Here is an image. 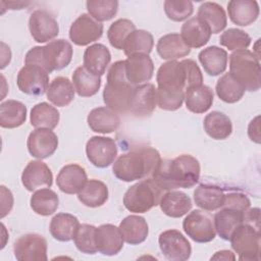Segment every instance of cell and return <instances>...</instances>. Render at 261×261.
Instances as JSON below:
<instances>
[{
	"label": "cell",
	"instance_id": "cell-1",
	"mask_svg": "<svg viewBox=\"0 0 261 261\" xmlns=\"http://www.w3.org/2000/svg\"><path fill=\"white\" fill-rule=\"evenodd\" d=\"M157 105L160 109L175 111L185 101V92L189 87L185 61L170 60L160 65L156 74Z\"/></svg>",
	"mask_w": 261,
	"mask_h": 261
},
{
	"label": "cell",
	"instance_id": "cell-2",
	"mask_svg": "<svg viewBox=\"0 0 261 261\" xmlns=\"http://www.w3.org/2000/svg\"><path fill=\"white\" fill-rule=\"evenodd\" d=\"M200 172L198 159L192 155L182 154L171 160H161L151 177L167 192L179 188H193L199 181Z\"/></svg>",
	"mask_w": 261,
	"mask_h": 261
},
{
	"label": "cell",
	"instance_id": "cell-3",
	"mask_svg": "<svg viewBox=\"0 0 261 261\" xmlns=\"http://www.w3.org/2000/svg\"><path fill=\"white\" fill-rule=\"evenodd\" d=\"M159 152L152 147H143L121 154L112 165L118 179L130 182L152 176L161 162Z\"/></svg>",
	"mask_w": 261,
	"mask_h": 261
},
{
	"label": "cell",
	"instance_id": "cell-4",
	"mask_svg": "<svg viewBox=\"0 0 261 261\" xmlns=\"http://www.w3.org/2000/svg\"><path fill=\"white\" fill-rule=\"evenodd\" d=\"M134 89L135 86L125 75L124 60L114 62L108 69L107 84L103 90V101L106 107L117 113L128 112Z\"/></svg>",
	"mask_w": 261,
	"mask_h": 261
},
{
	"label": "cell",
	"instance_id": "cell-5",
	"mask_svg": "<svg viewBox=\"0 0 261 261\" xmlns=\"http://www.w3.org/2000/svg\"><path fill=\"white\" fill-rule=\"evenodd\" d=\"M71 44L64 39H57L45 46L33 47L24 57L25 64L41 66L48 73L66 67L72 59Z\"/></svg>",
	"mask_w": 261,
	"mask_h": 261
},
{
	"label": "cell",
	"instance_id": "cell-6",
	"mask_svg": "<svg viewBox=\"0 0 261 261\" xmlns=\"http://www.w3.org/2000/svg\"><path fill=\"white\" fill-rule=\"evenodd\" d=\"M164 193L162 187L150 176L127 189L123 196V205L129 212L145 213L159 205Z\"/></svg>",
	"mask_w": 261,
	"mask_h": 261
},
{
	"label": "cell",
	"instance_id": "cell-7",
	"mask_svg": "<svg viewBox=\"0 0 261 261\" xmlns=\"http://www.w3.org/2000/svg\"><path fill=\"white\" fill-rule=\"evenodd\" d=\"M252 51L245 49L229 55V73L249 92H257L261 87L260 62Z\"/></svg>",
	"mask_w": 261,
	"mask_h": 261
},
{
	"label": "cell",
	"instance_id": "cell-8",
	"mask_svg": "<svg viewBox=\"0 0 261 261\" xmlns=\"http://www.w3.org/2000/svg\"><path fill=\"white\" fill-rule=\"evenodd\" d=\"M232 250L240 260H258L260 253V232L252 224L243 222L230 236Z\"/></svg>",
	"mask_w": 261,
	"mask_h": 261
},
{
	"label": "cell",
	"instance_id": "cell-9",
	"mask_svg": "<svg viewBox=\"0 0 261 261\" xmlns=\"http://www.w3.org/2000/svg\"><path fill=\"white\" fill-rule=\"evenodd\" d=\"M18 89L31 96H42L49 88V74L39 65L25 64L17 73Z\"/></svg>",
	"mask_w": 261,
	"mask_h": 261
},
{
	"label": "cell",
	"instance_id": "cell-10",
	"mask_svg": "<svg viewBox=\"0 0 261 261\" xmlns=\"http://www.w3.org/2000/svg\"><path fill=\"white\" fill-rule=\"evenodd\" d=\"M187 236L196 243H209L214 240L216 231L211 217L201 210H193L182 221Z\"/></svg>",
	"mask_w": 261,
	"mask_h": 261
},
{
	"label": "cell",
	"instance_id": "cell-11",
	"mask_svg": "<svg viewBox=\"0 0 261 261\" xmlns=\"http://www.w3.org/2000/svg\"><path fill=\"white\" fill-rule=\"evenodd\" d=\"M88 160L98 168L111 165L117 156V145L112 138L94 136L86 145Z\"/></svg>",
	"mask_w": 261,
	"mask_h": 261
},
{
	"label": "cell",
	"instance_id": "cell-12",
	"mask_svg": "<svg viewBox=\"0 0 261 261\" xmlns=\"http://www.w3.org/2000/svg\"><path fill=\"white\" fill-rule=\"evenodd\" d=\"M158 244L167 260L186 261L191 257V244L177 229H167L161 232L158 238Z\"/></svg>",
	"mask_w": 261,
	"mask_h": 261
},
{
	"label": "cell",
	"instance_id": "cell-13",
	"mask_svg": "<svg viewBox=\"0 0 261 261\" xmlns=\"http://www.w3.org/2000/svg\"><path fill=\"white\" fill-rule=\"evenodd\" d=\"M47 249V241L38 233H25L13 245L14 257L18 261H46Z\"/></svg>",
	"mask_w": 261,
	"mask_h": 261
},
{
	"label": "cell",
	"instance_id": "cell-14",
	"mask_svg": "<svg viewBox=\"0 0 261 261\" xmlns=\"http://www.w3.org/2000/svg\"><path fill=\"white\" fill-rule=\"evenodd\" d=\"M103 35V24L90 14H81L70 25L69 39L77 46H87L98 41Z\"/></svg>",
	"mask_w": 261,
	"mask_h": 261
},
{
	"label": "cell",
	"instance_id": "cell-15",
	"mask_svg": "<svg viewBox=\"0 0 261 261\" xmlns=\"http://www.w3.org/2000/svg\"><path fill=\"white\" fill-rule=\"evenodd\" d=\"M31 36L37 43L51 42L59 34L57 20L49 12L38 9L35 10L29 19Z\"/></svg>",
	"mask_w": 261,
	"mask_h": 261
},
{
	"label": "cell",
	"instance_id": "cell-16",
	"mask_svg": "<svg viewBox=\"0 0 261 261\" xmlns=\"http://www.w3.org/2000/svg\"><path fill=\"white\" fill-rule=\"evenodd\" d=\"M29 153L37 159H46L53 155L58 147L56 134L49 128H36L28 137Z\"/></svg>",
	"mask_w": 261,
	"mask_h": 261
},
{
	"label": "cell",
	"instance_id": "cell-17",
	"mask_svg": "<svg viewBox=\"0 0 261 261\" xmlns=\"http://www.w3.org/2000/svg\"><path fill=\"white\" fill-rule=\"evenodd\" d=\"M156 106L157 93L153 84L146 83L135 87L128 112L137 117H148L154 112Z\"/></svg>",
	"mask_w": 261,
	"mask_h": 261
},
{
	"label": "cell",
	"instance_id": "cell-18",
	"mask_svg": "<svg viewBox=\"0 0 261 261\" xmlns=\"http://www.w3.org/2000/svg\"><path fill=\"white\" fill-rule=\"evenodd\" d=\"M124 240L119 227L111 223H105L96 227L95 244L97 252L105 256L117 255L122 247Z\"/></svg>",
	"mask_w": 261,
	"mask_h": 261
},
{
	"label": "cell",
	"instance_id": "cell-19",
	"mask_svg": "<svg viewBox=\"0 0 261 261\" xmlns=\"http://www.w3.org/2000/svg\"><path fill=\"white\" fill-rule=\"evenodd\" d=\"M21 184L33 192L40 188H50L53 184V174L49 166L42 160L30 161L21 173Z\"/></svg>",
	"mask_w": 261,
	"mask_h": 261
},
{
	"label": "cell",
	"instance_id": "cell-20",
	"mask_svg": "<svg viewBox=\"0 0 261 261\" xmlns=\"http://www.w3.org/2000/svg\"><path fill=\"white\" fill-rule=\"evenodd\" d=\"M125 75L133 86H140L149 82L154 73V63L147 54H134L124 60Z\"/></svg>",
	"mask_w": 261,
	"mask_h": 261
},
{
	"label": "cell",
	"instance_id": "cell-21",
	"mask_svg": "<svg viewBox=\"0 0 261 261\" xmlns=\"http://www.w3.org/2000/svg\"><path fill=\"white\" fill-rule=\"evenodd\" d=\"M87 173L84 167L71 163L63 166L57 174L56 185L62 193L77 194L87 182Z\"/></svg>",
	"mask_w": 261,
	"mask_h": 261
},
{
	"label": "cell",
	"instance_id": "cell-22",
	"mask_svg": "<svg viewBox=\"0 0 261 261\" xmlns=\"http://www.w3.org/2000/svg\"><path fill=\"white\" fill-rule=\"evenodd\" d=\"M211 31L200 17H192L184 22L180 30V37L189 48H201L208 43Z\"/></svg>",
	"mask_w": 261,
	"mask_h": 261
},
{
	"label": "cell",
	"instance_id": "cell-23",
	"mask_svg": "<svg viewBox=\"0 0 261 261\" xmlns=\"http://www.w3.org/2000/svg\"><path fill=\"white\" fill-rule=\"evenodd\" d=\"M89 127L98 134H111L120 125V117L117 112L106 106L94 108L87 117Z\"/></svg>",
	"mask_w": 261,
	"mask_h": 261
},
{
	"label": "cell",
	"instance_id": "cell-24",
	"mask_svg": "<svg viewBox=\"0 0 261 261\" xmlns=\"http://www.w3.org/2000/svg\"><path fill=\"white\" fill-rule=\"evenodd\" d=\"M214 94L210 87L200 84L193 85L186 89L185 103L189 111L193 113H204L210 109L213 104Z\"/></svg>",
	"mask_w": 261,
	"mask_h": 261
},
{
	"label": "cell",
	"instance_id": "cell-25",
	"mask_svg": "<svg viewBox=\"0 0 261 261\" xmlns=\"http://www.w3.org/2000/svg\"><path fill=\"white\" fill-rule=\"evenodd\" d=\"M227 12L234 24L247 27L257 20L260 9L254 0H231L227 3Z\"/></svg>",
	"mask_w": 261,
	"mask_h": 261
},
{
	"label": "cell",
	"instance_id": "cell-26",
	"mask_svg": "<svg viewBox=\"0 0 261 261\" xmlns=\"http://www.w3.org/2000/svg\"><path fill=\"white\" fill-rule=\"evenodd\" d=\"M192 200L184 192L167 191L161 197L159 206L161 211L172 218H179L192 209Z\"/></svg>",
	"mask_w": 261,
	"mask_h": 261
},
{
	"label": "cell",
	"instance_id": "cell-27",
	"mask_svg": "<svg viewBox=\"0 0 261 261\" xmlns=\"http://www.w3.org/2000/svg\"><path fill=\"white\" fill-rule=\"evenodd\" d=\"M199 61L205 72L210 76L223 73L227 67V52L217 46H209L199 53Z\"/></svg>",
	"mask_w": 261,
	"mask_h": 261
},
{
	"label": "cell",
	"instance_id": "cell-28",
	"mask_svg": "<svg viewBox=\"0 0 261 261\" xmlns=\"http://www.w3.org/2000/svg\"><path fill=\"white\" fill-rule=\"evenodd\" d=\"M244 213L245 212L228 207H221V209L215 213L213 219L214 228L222 240L229 241L232 231L244 222Z\"/></svg>",
	"mask_w": 261,
	"mask_h": 261
},
{
	"label": "cell",
	"instance_id": "cell-29",
	"mask_svg": "<svg viewBox=\"0 0 261 261\" xmlns=\"http://www.w3.org/2000/svg\"><path fill=\"white\" fill-rule=\"evenodd\" d=\"M158 55L164 60H176L188 56L191 53L181 37L177 33H170L162 36L156 45Z\"/></svg>",
	"mask_w": 261,
	"mask_h": 261
},
{
	"label": "cell",
	"instance_id": "cell-30",
	"mask_svg": "<svg viewBox=\"0 0 261 261\" xmlns=\"http://www.w3.org/2000/svg\"><path fill=\"white\" fill-rule=\"evenodd\" d=\"M119 229L125 243L139 245L146 241L149 226L146 219L140 215H128L119 223Z\"/></svg>",
	"mask_w": 261,
	"mask_h": 261
},
{
	"label": "cell",
	"instance_id": "cell-31",
	"mask_svg": "<svg viewBox=\"0 0 261 261\" xmlns=\"http://www.w3.org/2000/svg\"><path fill=\"white\" fill-rule=\"evenodd\" d=\"M84 66L96 75H103L111 61V54L103 44H93L84 53Z\"/></svg>",
	"mask_w": 261,
	"mask_h": 261
},
{
	"label": "cell",
	"instance_id": "cell-32",
	"mask_svg": "<svg viewBox=\"0 0 261 261\" xmlns=\"http://www.w3.org/2000/svg\"><path fill=\"white\" fill-rule=\"evenodd\" d=\"M80 226L79 219L70 213H57L50 222L51 236L59 242H69Z\"/></svg>",
	"mask_w": 261,
	"mask_h": 261
},
{
	"label": "cell",
	"instance_id": "cell-33",
	"mask_svg": "<svg viewBox=\"0 0 261 261\" xmlns=\"http://www.w3.org/2000/svg\"><path fill=\"white\" fill-rule=\"evenodd\" d=\"M47 99L57 107L69 105L74 99L75 90L72 82L65 76L55 77L47 90Z\"/></svg>",
	"mask_w": 261,
	"mask_h": 261
},
{
	"label": "cell",
	"instance_id": "cell-34",
	"mask_svg": "<svg viewBox=\"0 0 261 261\" xmlns=\"http://www.w3.org/2000/svg\"><path fill=\"white\" fill-rule=\"evenodd\" d=\"M77 198L85 206L97 208L104 205L108 200V188L99 179H88L77 193Z\"/></svg>",
	"mask_w": 261,
	"mask_h": 261
},
{
	"label": "cell",
	"instance_id": "cell-35",
	"mask_svg": "<svg viewBox=\"0 0 261 261\" xmlns=\"http://www.w3.org/2000/svg\"><path fill=\"white\" fill-rule=\"evenodd\" d=\"M225 194L222 189L211 185H200L194 191L195 204L203 210L214 211L223 205Z\"/></svg>",
	"mask_w": 261,
	"mask_h": 261
},
{
	"label": "cell",
	"instance_id": "cell-36",
	"mask_svg": "<svg viewBox=\"0 0 261 261\" xmlns=\"http://www.w3.org/2000/svg\"><path fill=\"white\" fill-rule=\"evenodd\" d=\"M203 126L206 134L214 140L227 139L232 133L230 118L220 111L208 113L203 120Z\"/></svg>",
	"mask_w": 261,
	"mask_h": 261
},
{
	"label": "cell",
	"instance_id": "cell-37",
	"mask_svg": "<svg viewBox=\"0 0 261 261\" xmlns=\"http://www.w3.org/2000/svg\"><path fill=\"white\" fill-rule=\"evenodd\" d=\"M27 106L17 100H7L0 105V125L3 128H15L24 123Z\"/></svg>",
	"mask_w": 261,
	"mask_h": 261
},
{
	"label": "cell",
	"instance_id": "cell-38",
	"mask_svg": "<svg viewBox=\"0 0 261 261\" xmlns=\"http://www.w3.org/2000/svg\"><path fill=\"white\" fill-rule=\"evenodd\" d=\"M198 17L206 22L211 34L222 32L227 24V16L223 7L215 2H204L198 9Z\"/></svg>",
	"mask_w": 261,
	"mask_h": 261
},
{
	"label": "cell",
	"instance_id": "cell-39",
	"mask_svg": "<svg viewBox=\"0 0 261 261\" xmlns=\"http://www.w3.org/2000/svg\"><path fill=\"white\" fill-rule=\"evenodd\" d=\"M72 84L81 97H92L101 87V76L90 72L84 65L79 66L72 73Z\"/></svg>",
	"mask_w": 261,
	"mask_h": 261
},
{
	"label": "cell",
	"instance_id": "cell-40",
	"mask_svg": "<svg viewBox=\"0 0 261 261\" xmlns=\"http://www.w3.org/2000/svg\"><path fill=\"white\" fill-rule=\"evenodd\" d=\"M60 119L59 111L47 102H41L36 104L30 114L31 124L36 128H55Z\"/></svg>",
	"mask_w": 261,
	"mask_h": 261
},
{
	"label": "cell",
	"instance_id": "cell-41",
	"mask_svg": "<svg viewBox=\"0 0 261 261\" xmlns=\"http://www.w3.org/2000/svg\"><path fill=\"white\" fill-rule=\"evenodd\" d=\"M31 208L41 216H49L56 212L59 207L58 195L51 189H40L33 193L30 200Z\"/></svg>",
	"mask_w": 261,
	"mask_h": 261
},
{
	"label": "cell",
	"instance_id": "cell-42",
	"mask_svg": "<svg viewBox=\"0 0 261 261\" xmlns=\"http://www.w3.org/2000/svg\"><path fill=\"white\" fill-rule=\"evenodd\" d=\"M215 91L221 101L229 104L240 101L246 92L245 88L229 72L218 79Z\"/></svg>",
	"mask_w": 261,
	"mask_h": 261
},
{
	"label": "cell",
	"instance_id": "cell-43",
	"mask_svg": "<svg viewBox=\"0 0 261 261\" xmlns=\"http://www.w3.org/2000/svg\"><path fill=\"white\" fill-rule=\"evenodd\" d=\"M154 46V39L151 33L145 30H135L126 38L122 50L128 57L134 54H147L151 53Z\"/></svg>",
	"mask_w": 261,
	"mask_h": 261
},
{
	"label": "cell",
	"instance_id": "cell-44",
	"mask_svg": "<svg viewBox=\"0 0 261 261\" xmlns=\"http://www.w3.org/2000/svg\"><path fill=\"white\" fill-rule=\"evenodd\" d=\"M135 30V23L127 18H119L115 20L110 24L107 31V38L110 45L117 50H122L126 38Z\"/></svg>",
	"mask_w": 261,
	"mask_h": 261
},
{
	"label": "cell",
	"instance_id": "cell-45",
	"mask_svg": "<svg viewBox=\"0 0 261 261\" xmlns=\"http://www.w3.org/2000/svg\"><path fill=\"white\" fill-rule=\"evenodd\" d=\"M86 6L89 14L99 22L112 19L118 10V2L114 0H88Z\"/></svg>",
	"mask_w": 261,
	"mask_h": 261
},
{
	"label": "cell",
	"instance_id": "cell-46",
	"mask_svg": "<svg viewBox=\"0 0 261 261\" xmlns=\"http://www.w3.org/2000/svg\"><path fill=\"white\" fill-rule=\"evenodd\" d=\"M251 41V37L245 31L237 28H230L224 31L219 38L220 45L233 52L247 49Z\"/></svg>",
	"mask_w": 261,
	"mask_h": 261
},
{
	"label": "cell",
	"instance_id": "cell-47",
	"mask_svg": "<svg viewBox=\"0 0 261 261\" xmlns=\"http://www.w3.org/2000/svg\"><path fill=\"white\" fill-rule=\"evenodd\" d=\"M96 226L88 223L80 224L74 237L73 242L77 250L84 254L94 255L97 253L95 244Z\"/></svg>",
	"mask_w": 261,
	"mask_h": 261
},
{
	"label": "cell",
	"instance_id": "cell-48",
	"mask_svg": "<svg viewBox=\"0 0 261 261\" xmlns=\"http://www.w3.org/2000/svg\"><path fill=\"white\" fill-rule=\"evenodd\" d=\"M164 12L173 21L188 19L194 12V5L188 0H166L164 2Z\"/></svg>",
	"mask_w": 261,
	"mask_h": 261
},
{
	"label": "cell",
	"instance_id": "cell-49",
	"mask_svg": "<svg viewBox=\"0 0 261 261\" xmlns=\"http://www.w3.org/2000/svg\"><path fill=\"white\" fill-rule=\"evenodd\" d=\"M251 202L249 198L243 193H229L225 195L222 207H228L232 209L246 212L250 208Z\"/></svg>",
	"mask_w": 261,
	"mask_h": 261
},
{
	"label": "cell",
	"instance_id": "cell-50",
	"mask_svg": "<svg viewBox=\"0 0 261 261\" xmlns=\"http://www.w3.org/2000/svg\"><path fill=\"white\" fill-rule=\"evenodd\" d=\"M260 116H256L254 119L251 120L248 126V136L251 141L256 144H260V123H259Z\"/></svg>",
	"mask_w": 261,
	"mask_h": 261
},
{
	"label": "cell",
	"instance_id": "cell-51",
	"mask_svg": "<svg viewBox=\"0 0 261 261\" xmlns=\"http://www.w3.org/2000/svg\"><path fill=\"white\" fill-rule=\"evenodd\" d=\"M259 215L260 209L259 208H249L244 213V222L252 224L254 227L259 229Z\"/></svg>",
	"mask_w": 261,
	"mask_h": 261
},
{
	"label": "cell",
	"instance_id": "cell-52",
	"mask_svg": "<svg viewBox=\"0 0 261 261\" xmlns=\"http://www.w3.org/2000/svg\"><path fill=\"white\" fill-rule=\"evenodd\" d=\"M236 256L234 254L229 250H221L216 252L210 260H234Z\"/></svg>",
	"mask_w": 261,
	"mask_h": 261
},
{
	"label": "cell",
	"instance_id": "cell-53",
	"mask_svg": "<svg viewBox=\"0 0 261 261\" xmlns=\"http://www.w3.org/2000/svg\"><path fill=\"white\" fill-rule=\"evenodd\" d=\"M2 4L7 5L8 9H22L25 6H28L30 4V2H2Z\"/></svg>",
	"mask_w": 261,
	"mask_h": 261
}]
</instances>
